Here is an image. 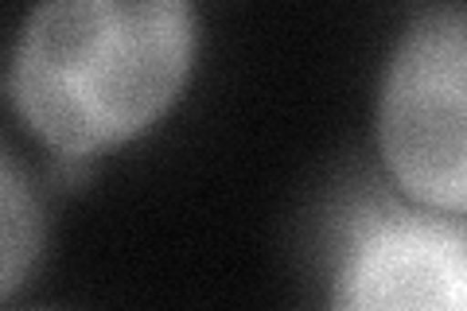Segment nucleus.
Returning <instances> with one entry per match:
<instances>
[{"label": "nucleus", "mask_w": 467, "mask_h": 311, "mask_svg": "<svg viewBox=\"0 0 467 311\" xmlns=\"http://www.w3.org/2000/svg\"><path fill=\"white\" fill-rule=\"evenodd\" d=\"M183 0H51L16 39L8 94L58 152L82 156L144 132L192 70Z\"/></svg>", "instance_id": "obj_1"}, {"label": "nucleus", "mask_w": 467, "mask_h": 311, "mask_svg": "<svg viewBox=\"0 0 467 311\" xmlns=\"http://www.w3.org/2000/svg\"><path fill=\"white\" fill-rule=\"evenodd\" d=\"M378 140L417 202L467 214V5L409 20L386 67Z\"/></svg>", "instance_id": "obj_2"}, {"label": "nucleus", "mask_w": 467, "mask_h": 311, "mask_svg": "<svg viewBox=\"0 0 467 311\" xmlns=\"http://www.w3.org/2000/svg\"><path fill=\"white\" fill-rule=\"evenodd\" d=\"M335 311H467V230L436 218H389L350 245Z\"/></svg>", "instance_id": "obj_3"}, {"label": "nucleus", "mask_w": 467, "mask_h": 311, "mask_svg": "<svg viewBox=\"0 0 467 311\" xmlns=\"http://www.w3.org/2000/svg\"><path fill=\"white\" fill-rule=\"evenodd\" d=\"M0 168H5L0 171V242H5V280H0V292L12 295L39 254L43 218H39V202L32 195V187L20 175L16 156L5 152Z\"/></svg>", "instance_id": "obj_4"}]
</instances>
